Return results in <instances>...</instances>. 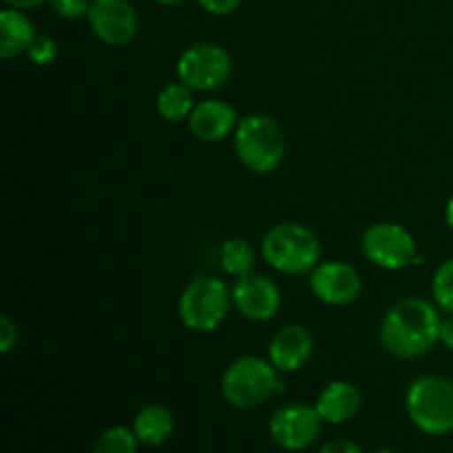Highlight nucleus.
<instances>
[{"label": "nucleus", "mask_w": 453, "mask_h": 453, "mask_svg": "<svg viewBox=\"0 0 453 453\" xmlns=\"http://www.w3.org/2000/svg\"><path fill=\"white\" fill-rule=\"evenodd\" d=\"M441 326L438 305L420 296H407L385 312L380 323V343L392 357L411 361L429 354L436 343H441Z\"/></svg>", "instance_id": "obj_1"}, {"label": "nucleus", "mask_w": 453, "mask_h": 453, "mask_svg": "<svg viewBox=\"0 0 453 453\" xmlns=\"http://www.w3.org/2000/svg\"><path fill=\"white\" fill-rule=\"evenodd\" d=\"M233 146L239 162L255 175H270L286 159V133L281 124L265 113L239 118L233 133Z\"/></svg>", "instance_id": "obj_2"}, {"label": "nucleus", "mask_w": 453, "mask_h": 453, "mask_svg": "<svg viewBox=\"0 0 453 453\" xmlns=\"http://www.w3.org/2000/svg\"><path fill=\"white\" fill-rule=\"evenodd\" d=\"M265 264L283 274L312 273L321 261V243L312 228L296 221L274 224L261 239Z\"/></svg>", "instance_id": "obj_3"}, {"label": "nucleus", "mask_w": 453, "mask_h": 453, "mask_svg": "<svg viewBox=\"0 0 453 453\" xmlns=\"http://www.w3.org/2000/svg\"><path fill=\"white\" fill-rule=\"evenodd\" d=\"M281 372L261 357H242L226 367L221 394L237 410H255L277 394L286 392Z\"/></svg>", "instance_id": "obj_4"}, {"label": "nucleus", "mask_w": 453, "mask_h": 453, "mask_svg": "<svg viewBox=\"0 0 453 453\" xmlns=\"http://www.w3.org/2000/svg\"><path fill=\"white\" fill-rule=\"evenodd\" d=\"M405 410L423 434L447 436L453 432V383L445 376H418L407 388Z\"/></svg>", "instance_id": "obj_5"}, {"label": "nucleus", "mask_w": 453, "mask_h": 453, "mask_svg": "<svg viewBox=\"0 0 453 453\" xmlns=\"http://www.w3.org/2000/svg\"><path fill=\"white\" fill-rule=\"evenodd\" d=\"M233 290L217 277H197L184 288L177 303L180 321L190 332H215L228 317Z\"/></svg>", "instance_id": "obj_6"}, {"label": "nucleus", "mask_w": 453, "mask_h": 453, "mask_svg": "<svg viewBox=\"0 0 453 453\" xmlns=\"http://www.w3.org/2000/svg\"><path fill=\"white\" fill-rule=\"evenodd\" d=\"M233 75V58L215 42H197L177 60V78L193 91H217Z\"/></svg>", "instance_id": "obj_7"}, {"label": "nucleus", "mask_w": 453, "mask_h": 453, "mask_svg": "<svg viewBox=\"0 0 453 453\" xmlns=\"http://www.w3.org/2000/svg\"><path fill=\"white\" fill-rule=\"evenodd\" d=\"M361 250L367 261H372L379 268L398 273L407 265L414 264L418 255L416 239L405 226L394 224V221H379L372 224L361 237Z\"/></svg>", "instance_id": "obj_8"}, {"label": "nucleus", "mask_w": 453, "mask_h": 453, "mask_svg": "<svg viewBox=\"0 0 453 453\" xmlns=\"http://www.w3.org/2000/svg\"><path fill=\"white\" fill-rule=\"evenodd\" d=\"M321 416L317 407L292 403L283 405L270 416L268 432L274 445L286 451H303L312 447L321 436Z\"/></svg>", "instance_id": "obj_9"}, {"label": "nucleus", "mask_w": 453, "mask_h": 453, "mask_svg": "<svg viewBox=\"0 0 453 453\" xmlns=\"http://www.w3.org/2000/svg\"><path fill=\"white\" fill-rule=\"evenodd\" d=\"M310 290L321 303L343 308L361 296L363 279L348 261H323L310 273Z\"/></svg>", "instance_id": "obj_10"}, {"label": "nucleus", "mask_w": 453, "mask_h": 453, "mask_svg": "<svg viewBox=\"0 0 453 453\" xmlns=\"http://www.w3.org/2000/svg\"><path fill=\"white\" fill-rule=\"evenodd\" d=\"M230 290H233V305L248 321H270L281 308V290L265 274L248 273L237 277Z\"/></svg>", "instance_id": "obj_11"}, {"label": "nucleus", "mask_w": 453, "mask_h": 453, "mask_svg": "<svg viewBox=\"0 0 453 453\" xmlns=\"http://www.w3.org/2000/svg\"><path fill=\"white\" fill-rule=\"evenodd\" d=\"M88 25L109 47H127L137 35V12L128 0H91Z\"/></svg>", "instance_id": "obj_12"}, {"label": "nucleus", "mask_w": 453, "mask_h": 453, "mask_svg": "<svg viewBox=\"0 0 453 453\" xmlns=\"http://www.w3.org/2000/svg\"><path fill=\"white\" fill-rule=\"evenodd\" d=\"M314 354V339L308 327L290 323L277 330L268 345V361L281 374H292L308 365Z\"/></svg>", "instance_id": "obj_13"}, {"label": "nucleus", "mask_w": 453, "mask_h": 453, "mask_svg": "<svg viewBox=\"0 0 453 453\" xmlns=\"http://www.w3.org/2000/svg\"><path fill=\"white\" fill-rule=\"evenodd\" d=\"M186 124L199 142H221L233 135L239 124V115L228 102L202 100L195 104Z\"/></svg>", "instance_id": "obj_14"}, {"label": "nucleus", "mask_w": 453, "mask_h": 453, "mask_svg": "<svg viewBox=\"0 0 453 453\" xmlns=\"http://www.w3.org/2000/svg\"><path fill=\"white\" fill-rule=\"evenodd\" d=\"M317 411L323 423L343 425L361 410V392L349 380H332L317 398Z\"/></svg>", "instance_id": "obj_15"}, {"label": "nucleus", "mask_w": 453, "mask_h": 453, "mask_svg": "<svg viewBox=\"0 0 453 453\" xmlns=\"http://www.w3.org/2000/svg\"><path fill=\"white\" fill-rule=\"evenodd\" d=\"M35 27L22 9L4 7L0 12V58L12 60L20 53L29 51L31 42L35 40Z\"/></svg>", "instance_id": "obj_16"}, {"label": "nucleus", "mask_w": 453, "mask_h": 453, "mask_svg": "<svg viewBox=\"0 0 453 453\" xmlns=\"http://www.w3.org/2000/svg\"><path fill=\"white\" fill-rule=\"evenodd\" d=\"M133 432L142 445L157 447L164 445L175 432V418L171 410L164 405H146L142 407L133 420Z\"/></svg>", "instance_id": "obj_17"}, {"label": "nucleus", "mask_w": 453, "mask_h": 453, "mask_svg": "<svg viewBox=\"0 0 453 453\" xmlns=\"http://www.w3.org/2000/svg\"><path fill=\"white\" fill-rule=\"evenodd\" d=\"M193 88L186 87L184 82H168L162 91L157 93L155 109L166 122H186L195 109Z\"/></svg>", "instance_id": "obj_18"}, {"label": "nucleus", "mask_w": 453, "mask_h": 453, "mask_svg": "<svg viewBox=\"0 0 453 453\" xmlns=\"http://www.w3.org/2000/svg\"><path fill=\"white\" fill-rule=\"evenodd\" d=\"M219 261L226 274H230V277L234 279L243 277V274L248 273H255V264H257L255 248H252L250 242L243 237L226 239L219 252Z\"/></svg>", "instance_id": "obj_19"}, {"label": "nucleus", "mask_w": 453, "mask_h": 453, "mask_svg": "<svg viewBox=\"0 0 453 453\" xmlns=\"http://www.w3.org/2000/svg\"><path fill=\"white\" fill-rule=\"evenodd\" d=\"M137 445L140 441L133 429L124 427V425H113L97 436L93 453H137Z\"/></svg>", "instance_id": "obj_20"}, {"label": "nucleus", "mask_w": 453, "mask_h": 453, "mask_svg": "<svg viewBox=\"0 0 453 453\" xmlns=\"http://www.w3.org/2000/svg\"><path fill=\"white\" fill-rule=\"evenodd\" d=\"M432 295L438 310L453 314V259H447L445 264L438 265L432 279Z\"/></svg>", "instance_id": "obj_21"}, {"label": "nucleus", "mask_w": 453, "mask_h": 453, "mask_svg": "<svg viewBox=\"0 0 453 453\" xmlns=\"http://www.w3.org/2000/svg\"><path fill=\"white\" fill-rule=\"evenodd\" d=\"M27 56H29V60L35 66H49L58 58V42L53 38H49V35H35Z\"/></svg>", "instance_id": "obj_22"}, {"label": "nucleus", "mask_w": 453, "mask_h": 453, "mask_svg": "<svg viewBox=\"0 0 453 453\" xmlns=\"http://www.w3.org/2000/svg\"><path fill=\"white\" fill-rule=\"evenodd\" d=\"M53 12L65 20H80V18L88 16L91 3L88 0H49Z\"/></svg>", "instance_id": "obj_23"}, {"label": "nucleus", "mask_w": 453, "mask_h": 453, "mask_svg": "<svg viewBox=\"0 0 453 453\" xmlns=\"http://www.w3.org/2000/svg\"><path fill=\"white\" fill-rule=\"evenodd\" d=\"M18 343V326L12 321V317L3 314L0 317V352L9 354Z\"/></svg>", "instance_id": "obj_24"}, {"label": "nucleus", "mask_w": 453, "mask_h": 453, "mask_svg": "<svg viewBox=\"0 0 453 453\" xmlns=\"http://www.w3.org/2000/svg\"><path fill=\"white\" fill-rule=\"evenodd\" d=\"M197 3L202 4L203 12H208L211 16H230L233 12H237L242 0H197Z\"/></svg>", "instance_id": "obj_25"}, {"label": "nucleus", "mask_w": 453, "mask_h": 453, "mask_svg": "<svg viewBox=\"0 0 453 453\" xmlns=\"http://www.w3.org/2000/svg\"><path fill=\"white\" fill-rule=\"evenodd\" d=\"M319 453H363V449L354 441H348V438H336V441L326 442V445L319 449Z\"/></svg>", "instance_id": "obj_26"}, {"label": "nucleus", "mask_w": 453, "mask_h": 453, "mask_svg": "<svg viewBox=\"0 0 453 453\" xmlns=\"http://www.w3.org/2000/svg\"><path fill=\"white\" fill-rule=\"evenodd\" d=\"M441 343L445 345L449 352H453V314H449V317L442 321L441 326Z\"/></svg>", "instance_id": "obj_27"}, {"label": "nucleus", "mask_w": 453, "mask_h": 453, "mask_svg": "<svg viewBox=\"0 0 453 453\" xmlns=\"http://www.w3.org/2000/svg\"><path fill=\"white\" fill-rule=\"evenodd\" d=\"M3 3L7 4V7L22 9V12H25V9H34V7H38V4H42L44 0H3Z\"/></svg>", "instance_id": "obj_28"}, {"label": "nucleus", "mask_w": 453, "mask_h": 453, "mask_svg": "<svg viewBox=\"0 0 453 453\" xmlns=\"http://www.w3.org/2000/svg\"><path fill=\"white\" fill-rule=\"evenodd\" d=\"M445 221L447 226L453 230V195L449 197V202H447V208H445Z\"/></svg>", "instance_id": "obj_29"}, {"label": "nucleus", "mask_w": 453, "mask_h": 453, "mask_svg": "<svg viewBox=\"0 0 453 453\" xmlns=\"http://www.w3.org/2000/svg\"><path fill=\"white\" fill-rule=\"evenodd\" d=\"M155 3L166 4V7H171V4H180V3H184V0H155Z\"/></svg>", "instance_id": "obj_30"}, {"label": "nucleus", "mask_w": 453, "mask_h": 453, "mask_svg": "<svg viewBox=\"0 0 453 453\" xmlns=\"http://www.w3.org/2000/svg\"><path fill=\"white\" fill-rule=\"evenodd\" d=\"M372 453H398V451H392V449H376V451H372Z\"/></svg>", "instance_id": "obj_31"}]
</instances>
